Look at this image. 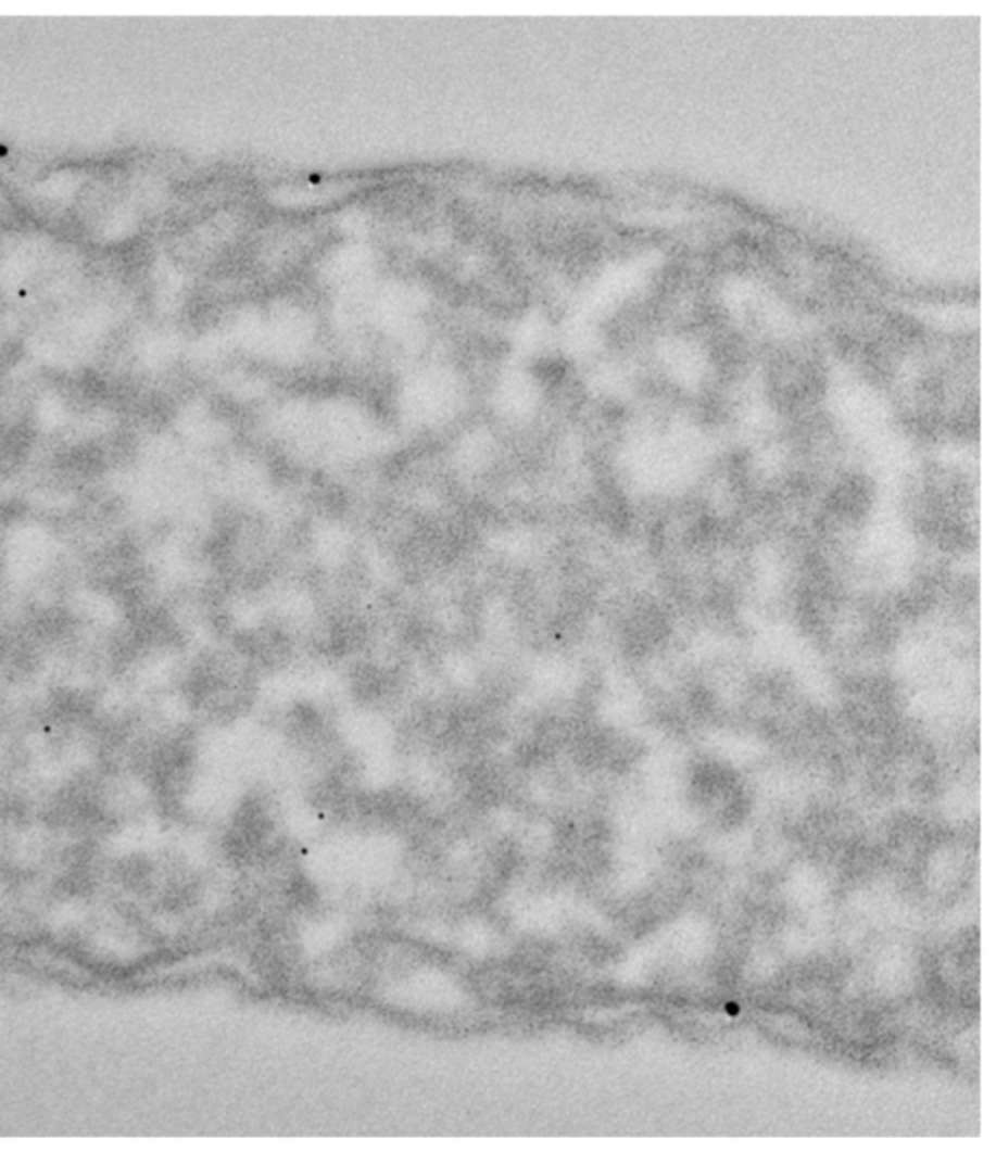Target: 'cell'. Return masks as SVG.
Listing matches in <instances>:
<instances>
[{
    "label": "cell",
    "instance_id": "cell-1",
    "mask_svg": "<svg viewBox=\"0 0 996 1151\" xmlns=\"http://www.w3.org/2000/svg\"><path fill=\"white\" fill-rule=\"evenodd\" d=\"M784 891H786L789 901L796 909H818L821 902L828 899V877L820 870H816L811 865H804V868H798L796 872L791 873V877L786 880V885H784Z\"/></svg>",
    "mask_w": 996,
    "mask_h": 1151
}]
</instances>
